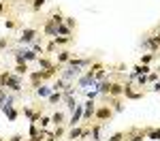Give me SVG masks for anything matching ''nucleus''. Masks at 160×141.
<instances>
[{"label": "nucleus", "instance_id": "f257e3e1", "mask_svg": "<svg viewBox=\"0 0 160 141\" xmlns=\"http://www.w3.org/2000/svg\"><path fill=\"white\" fill-rule=\"evenodd\" d=\"M0 79H2V86H5V88H11V90H15V92H19V90H21L19 79H17V77H13V75H7V73H5Z\"/></svg>", "mask_w": 160, "mask_h": 141}, {"label": "nucleus", "instance_id": "f03ea898", "mask_svg": "<svg viewBox=\"0 0 160 141\" xmlns=\"http://www.w3.org/2000/svg\"><path fill=\"white\" fill-rule=\"evenodd\" d=\"M81 73V66H68L66 70H64V79H73V77H77Z\"/></svg>", "mask_w": 160, "mask_h": 141}, {"label": "nucleus", "instance_id": "7ed1b4c3", "mask_svg": "<svg viewBox=\"0 0 160 141\" xmlns=\"http://www.w3.org/2000/svg\"><path fill=\"white\" fill-rule=\"evenodd\" d=\"M83 115V105H77L75 107V111H73V118H71V122H68V124H71V126H75L77 122H79V118Z\"/></svg>", "mask_w": 160, "mask_h": 141}, {"label": "nucleus", "instance_id": "20e7f679", "mask_svg": "<svg viewBox=\"0 0 160 141\" xmlns=\"http://www.w3.org/2000/svg\"><path fill=\"white\" fill-rule=\"evenodd\" d=\"M19 41H21V43H32V41H34V30H24V32H21V36H19Z\"/></svg>", "mask_w": 160, "mask_h": 141}, {"label": "nucleus", "instance_id": "39448f33", "mask_svg": "<svg viewBox=\"0 0 160 141\" xmlns=\"http://www.w3.org/2000/svg\"><path fill=\"white\" fill-rule=\"evenodd\" d=\"M83 115H85V118H92V115H94V101H88V103H85Z\"/></svg>", "mask_w": 160, "mask_h": 141}, {"label": "nucleus", "instance_id": "423d86ee", "mask_svg": "<svg viewBox=\"0 0 160 141\" xmlns=\"http://www.w3.org/2000/svg\"><path fill=\"white\" fill-rule=\"evenodd\" d=\"M109 115H111L109 107H103V109H98V111H96V118H98V120H105V118H109Z\"/></svg>", "mask_w": 160, "mask_h": 141}, {"label": "nucleus", "instance_id": "0eeeda50", "mask_svg": "<svg viewBox=\"0 0 160 141\" xmlns=\"http://www.w3.org/2000/svg\"><path fill=\"white\" fill-rule=\"evenodd\" d=\"M51 90L54 88H49V86H38L36 94H38V96H47V94H51Z\"/></svg>", "mask_w": 160, "mask_h": 141}, {"label": "nucleus", "instance_id": "6e6552de", "mask_svg": "<svg viewBox=\"0 0 160 141\" xmlns=\"http://www.w3.org/2000/svg\"><path fill=\"white\" fill-rule=\"evenodd\" d=\"M122 92H124V86H118V83H113L111 90H109V94H113V96H118V94H122Z\"/></svg>", "mask_w": 160, "mask_h": 141}, {"label": "nucleus", "instance_id": "1a4fd4ad", "mask_svg": "<svg viewBox=\"0 0 160 141\" xmlns=\"http://www.w3.org/2000/svg\"><path fill=\"white\" fill-rule=\"evenodd\" d=\"M7 101H9V96H7V90H5V86H0V107H2Z\"/></svg>", "mask_w": 160, "mask_h": 141}, {"label": "nucleus", "instance_id": "9d476101", "mask_svg": "<svg viewBox=\"0 0 160 141\" xmlns=\"http://www.w3.org/2000/svg\"><path fill=\"white\" fill-rule=\"evenodd\" d=\"M58 34H71V28H68V26H62V24H60L58 30H56V36H58Z\"/></svg>", "mask_w": 160, "mask_h": 141}, {"label": "nucleus", "instance_id": "9b49d317", "mask_svg": "<svg viewBox=\"0 0 160 141\" xmlns=\"http://www.w3.org/2000/svg\"><path fill=\"white\" fill-rule=\"evenodd\" d=\"M24 56V60H36V52H19Z\"/></svg>", "mask_w": 160, "mask_h": 141}, {"label": "nucleus", "instance_id": "f8f14e48", "mask_svg": "<svg viewBox=\"0 0 160 141\" xmlns=\"http://www.w3.org/2000/svg\"><path fill=\"white\" fill-rule=\"evenodd\" d=\"M111 90V83H98V94H107Z\"/></svg>", "mask_w": 160, "mask_h": 141}, {"label": "nucleus", "instance_id": "ddd939ff", "mask_svg": "<svg viewBox=\"0 0 160 141\" xmlns=\"http://www.w3.org/2000/svg\"><path fill=\"white\" fill-rule=\"evenodd\" d=\"M62 120H64V115H62L60 111H58V113H54V118H51V122H54V124H62Z\"/></svg>", "mask_w": 160, "mask_h": 141}, {"label": "nucleus", "instance_id": "4468645a", "mask_svg": "<svg viewBox=\"0 0 160 141\" xmlns=\"http://www.w3.org/2000/svg\"><path fill=\"white\" fill-rule=\"evenodd\" d=\"M68 60H71V54H68V52H62L58 56V62H68Z\"/></svg>", "mask_w": 160, "mask_h": 141}, {"label": "nucleus", "instance_id": "2eb2a0df", "mask_svg": "<svg viewBox=\"0 0 160 141\" xmlns=\"http://www.w3.org/2000/svg\"><path fill=\"white\" fill-rule=\"evenodd\" d=\"M15 70H17V75H26V70H28V66H26V64H19V66H17Z\"/></svg>", "mask_w": 160, "mask_h": 141}, {"label": "nucleus", "instance_id": "dca6fc26", "mask_svg": "<svg viewBox=\"0 0 160 141\" xmlns=\"http://www.w3.org/2000/svg\"><path fill=\"white\" fill-rule=\"evenodd\" d=\"M49 122H51L49 118H38V122H36V124H41V128H45V126H47Z\"/></svg>", "mask_w": 160, "mask_h": 141}, {"label": "nucleus", "instance_id": "f3484780", "mask_svg": "<svg viewBox=\"0 0 160 141\" xmlns=\"http://www.w3.org/2000/svg\"><path fill=\"white\" fill-rule=\"evenodd\" d=\"M60 99H62V94H60V92H56V94H49V101H51V103H58Z\"/></svg>", "mask_w": 160, "mask_h": 141}, {"label": "nucleus", "instance_id": "a211bd4d", "mask_svg": "<svg viewBox=\"0 0 160 141\" xmlns=\"http://www.w3.org/2000/svg\"><path fill=\"white\" fill-rule=\"evenodd\" d=\"M83 135V130H79V128H73V133H71V139H77V137H81Z\"/></svg>", "mask_w": 160, "mask_h": 141}, {"label": "nucleus", "instance_id": "6ab92c4d", "mask_svg": "<svg viewBox=\"0 0 160 141\" xmlns=\"http://www.w3.org/2000/svg\"><path fill=\"white\" fill-rule=\"evenodd\" d=\"M103 77H105V70H103V68H98V70H96V75H94V79H96V81H100Z\"/></svg>", "mask_w": 160, "mask_h": 141}, {"label": "nucleus", "instance_id": "aec40b11", "mask_svg": "<svg viewBox=\"0 0 160 141\" xmlns=\"http://www.w3.org/2000/svg\"><path fill=\"white\" fill-rule=\"evenodd\" d=\"M152 58H154V54H145L141 60H143V64H149V62H152Z\"/></svg>", "mask_w": 160, "mask_h": 141}, {"label": "nucleus", "instance_id": "412c9836", "mask_svg": "<svg viewBox=\"0 0 160 141\" xmlns=\"http://www.w3.org/2000/svg\"><path fill=\"white\" fill-rule=\"evenodd\" d=\"M68 41H71L68 36H56V43H68Z\"/></svg>", "mask_w": 160, "mask_h": 141}, {"label": "nucleus", "instance_id": "4be33fe9", "mask_svg": "<svg viewBox=\"0 0 160 141\" xmlns=\"http://www.w3.org/2000/svg\"><path fill=\"white\" fill-rule=\"evenodd\" d=\"M60 88H64V81H62V79H58V81L54 83V90H60Z\"/></svg>", "mask_w": 160, "mask_h": 141}, {"label": "nucleus", "instance_id": "5701e85b", "mask_svg": "<svg viewBox=\"0 0 160 141\" xmlns=\"http://www.w3.org/2000/svg\"><path fill=\"white\" fill-rule=\"evenodd\" d=\"M64 19H66V24H68V28L75 26V19H73V17H64Z\"/></svg>", "mask_w": 160, "mask_h": 141}, {"label": "nucleus", "instance_id": "b1692460", "mask_svg": "<svg viewBox=\"0 0 160 141\" xmlns=\"http://www.w3.org/2000/svg\"><path fill=\"white\" fill-rule=\"evenodd\" d=\"M149 137H152V139H160V130H152Z\"/></svg>", "mask_w": 160, "mask_h": 141}, {"label": "nucleus", "instance_id": "393cba45", "mask_svg": "<svg viewBox=\"0 0 160 141\" xmlns=\"http://www.w3.org/2000/svg\"><path fill=\"white\" fill-rule=\"evenodd\" d=\"M109 141H122V135H120V133H118V135H113Z\"/></svg>", "mask_w": 160, "mask_h": 141}, {"label": "nucleus", "instance_id": "a878e982", "mask_svg": "<svg viewBox=\"0 0 160 141\" xmlns=\"http://www.w3.org/2000/svg\"><path fill=\"white\" fill-rule=\"evenodd\" d=\"M145 81H147V77H145V75H139V83H141V86H143V83H145Z\"/></svg>", "mask_w": 160, "mask_h": 141}, {"label": "nucleus", "instance_id": "bb28decb", "mask_svg": "<svg viewBox=\"0 0 160 141\" xmlns=\"http://www.w3.org/2000/svg\"><path fill=\"white\" fill-rule=\"evenodd\" d=\"M5 45H7V41H5V39H0V49H2Z\"/></svg>", "mask_w": 160, "mask_h": 141}, {"label": "nucleus", "instance_id": "cd10ccee", "mask_svg": "<svg viewBox=\"0 0 160 141\" xmlns=\"http://www.w3.org/2000/svg\"><path fill=\"white\" fill-rule=\"evenodd\" d=\"M141 139H143V137H139V135H137V137H132L130 141H141Z\"/></svg>", "mask_w": 160, "mask_h": 141}, {"label": "nucleus", "instance_id": "c85d7f7f", "mask_svg": "<svg viewBox=\"0 0 160 141\" xmlns=\"http://www.w3.org/2000/svg\"><path fill=\"white\" fill-rule=\"evenodd\" d=\"M154 90H156V92H160V81H158V83L154 86Z\"/></svg>", "mask_w": 160, "mask_h": 141}, {"label": "nucleus", "instance_id": "c756f323", "mask_svg": "<svg viewBox=\"0 0 160 141\" xmlns=\"http://www.w3.org/2000/svg\"><path fill=\"white\" fill-rule=\"evenodd\" d=\"M0 11H2V2H0Z\"/></svg>", "mask_w": 160, "mask_h": 141}, {"label": "nucleus", "instance_id": "7c9ffc66", "mask_svg": "<svg viewBox=\"0 0 160 141\" xmlns=\"http://www.w3.org/2000/svg\"><path fill=\"white\" fill-rule=\"evenodd\" d=\"M0 141H2V139H0Z\"/></svg>", "mask_w": 160, "mask_h": 141}]
</instances>
